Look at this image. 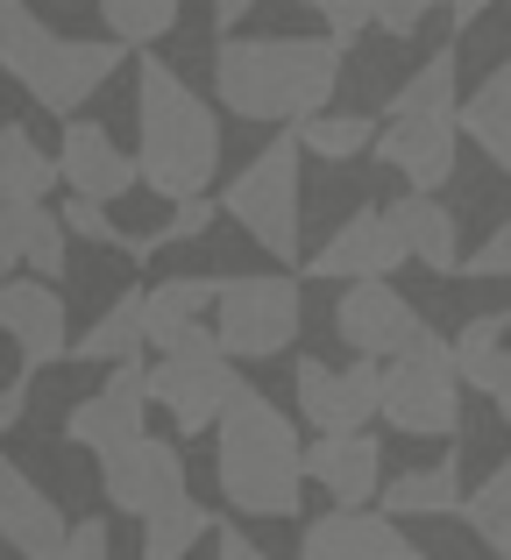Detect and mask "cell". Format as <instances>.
<instances>
[{
	"label": "cell",
	"instance_id": "obj_1",
	"mask_svg": "<svg viewBox=\"0 0 511 560\" xmlns=\"http://www.w3.org/2000/svg\"><path fill=\"white\" fill-rule=\"evenodd\" d=\"M341 36H228L213 50V100L242 121L291 128L341 93Z\"/></svg>",
	"mask_w": 511,
	"mask_h": 560
},
{
	"label": "cell",
	"instance_id": "obj_2",
	"mask_svg": "<svg viewBox=\"0 0 511 560\" xmlns=\"http://www.w3.org/2000/svg\"><path fill=\"white\" fill-rule=\"evenodd\" d=\"M136 171L156 199H193L221 171V114L150 50L136 65Z\"/></svg>",
	"mask_w": 511,
	"mask_h": 560
},
{
	"label": "cell",
	"instance_id": "obj_3",
	"mask_svg": "<svg viewBox=\"0 0 511 560\" xmlns=\"http://www.w3.org/2000/svg\"><path fill=\"white\" fill-rule=\"evenodd\" d=\"M213 476H221V497L242 518H299V497H305L299 425L256 383H242L228 397L221 425H213Z\"/></svg>",
	"mask_w": 511,
	"mask_h": 560
},
{
	"label": "cell",
	"instance_id": "obj_4",
	"mask_svg": "<svg viewBox=\"0 0 511 560\" xmlns=\"http://www.w3.org/2000/svg\"><path fill=\"white\" fill-rule=\"evenodd\" d=\"M121 57H128L121 36L71 43V36H57L28 0H0V71H8L43 114H57V121H71V114L121 71Z\"/></svg>",
	"mask_w": 511,
	"mask_h": 560
},
{
	"label": "cell",
	"instance_id": "obj_5",
	"mask_svg": "<svg viewBox=\"0 0 511 560\" xmlns=\"http://www.w3.org/2000/svg\"><path fill=\"white\" fill-rule=\"evenodd\" d=\"M376 419L405 440H448L462 433V370L455 341L419 327L398 355L384 362V390H376Z\"/></svg>",
	"mask_w": 511,
	"mask_h": 560
},
{
	"label": "cell",
	"instance_id": "obj_6",
	"mask_svg": "<svg viewBox=\"0 0 511 560\" xmlns=\"http://www.w3.org/2000/svg\"><path fill=\"white\" fill-rule=\"evenodd\" d=\"M299 136H277L270 150L256 156L249 171H242L235 185L221 191V213L235 220L242 234L263 248V256H277V262H299V234H305V206H299Z\"/></svg>",
	"mask_w": 511,
	"mask_h": 560
},
{
	"label": "cell",
	"instance_id": "obj_7",
	"mask_svg": "<svg viewBox=\"0 0 511 560\" xmlns=\"http://www.w3.org/2000/svg\"><path fill=\"white\" fill-rule=\"evenodd\" d=\"M305 305H299V277H221V299H213V348L235 362H270L299 341Z\"/></svg>",
	"mask_w": 511,
	"mask_h": 560
},
{
	"label": "cell",
	"instance_id": "obj_8",
	"mask_svg": "<svg viewBox=\"0 0 511 560\" xmlns=\"http://www.w3.org/2000/svg\"><path fill=\"white\" fill-rule=\"evenodd\" d=\"M235 390H242L235 355H221V348H193V355H164V362H150V405H164V411H171L178 440L213 433Z\"/></svg>",
	"mask_w": 511,
	"mask_h": 560
},
{
	"label": "cell",
	"instance_id": "obj_9",
	"mask_svg": "<svg viewBox=\"0 0 511 560\" xmlns=\"http://www.w3.org/2000/svg\"><path fill=\"white\" fill-rule=\"evenodd\" d=\"M100 497H107L121 518L142 525L150 511H164V504H178V497H185V454L142 425L136 440H121V447L100 454Z\"/></svg>",
	"mask_w": 511,
	"mask_h": 560
},
{
	"label": "cell",
	"instance_id": "obj_10",
	"mask_svg": "<svg viewBox=\"0 0 511 560\" xmlns=\"http://www.w3.org/2000/svg\"><path fill=\"white\" fill-rule=\"evenodd\" d=\"M0 334L22 355V376H43L71 355V313L50 277H0Z\"/></svg>",
	"mask_w": 511,
	"mask_h": 560
},
{
	"label": "cell",
	"instance_id": "obj_11",
	"mask_svg": "<svg viewBox=\"0 0 511 560\" xmlns=\"http://www.w3.org/2000/svg\"><path fill=\"white\" fill-rule=\"evenodd\" d=\"M291 390H299V411L313 433H348V425H370L376 419V390H384V362L376 355H356L348 370H334V362L305 355L299 376H291Z\"/></svg>",
	"mask_w": 511,
	"mask_h": 560
},
{
	"label": "cell",
	"instance_id": "obj_12",
	"mask_svg": "<svg viewBox=\"0 0 511 560\" xmlns=\"http://www.w3.org/2000/svg\"><path fill=\"white\" fill-rule=\"evenodd\" d=\"M419 327H427V319H419V305L405 299L391 277H348L341 305H334V334L348 341V355H376V362H391Z\"/></svg>",
	"mask_w": 511,
	"mask_h": 560
},
{
	"label": "cell",
	"instance_id": "obj_13",
	"mask_svg": "<svg viewBox=\"0 0 511 560\" xmlns=\"http://www.w3.org/2000/svg\"><path fill=\"white\" fill-rule=\"evenodd\" d=\"M299 560H433L398 533V518L376 504H334L299 533Z\"/></svg>",
	"mask_w": 511,
	"mask_h": 560
},
{
	"label": "cell",
	"instance_id": "obj_14",
	"mask_svg": "<svg viewBox=\"0 0 511 560\" xmlns=\"http://www.w3.org/2000/svg\"><path fill=\"white\" fill-rule=\"evenodd\" d=\"M413 262V248H405L398 220H391V206H362V213H348L341 228H334V242L313 248V262H305V277H327V284H348V277H391Z\"/></svg>",
	"mask_w": 511,
	"mask_h": 560
},
{
	"label": "cell",
	"instance_id": "obj_15",
	"mask_svg": "<svg viewBox=\"0 0 511 560\" xmlns=\"http://www.w3.org/2000/svg\"><path fill=\"white\" fill-rule=\"evenodd\" d=\"M142 411H150V370H142V355H121L114 362V376L100 383L93 397H79L65 419V440L85 454H107L121 447V440L142 433Z\"/></svg>",
	"mask_w": 511,
	"mask_h": 560
},
{
	"label": "cell",
	"instance_id": "obj_16",
	"mask_svg": "<svg viewBox=\"0 0 511 560\" xmlns=\"http://www.w3.org/2000/svg\"><path fill=\"white\" fill-rule=\"evenodd\" d=\"M213 299H221V277H164L142 291V334L156 355L213 348Z\"/></svg>",
	"mask_w": 511,
	"mask_h": 560
},
{
	"label": "cell",
	"instance_id": "obj_17",
	"mask_svg": "<svg viewBox=\"0 0 511 560\" xmlns=\"http://www.w3.org/2000/svg\"><path fill=\"white\" fill-rule=\"evenodd\" d=\"M455 114H391V128L370 142L376 164H391L413 191H441L448 178H455Z\"/></svg>",
	"mask_w": 511,
	"mask_h": 560
},
{
	"label": "cell",
	"instance_id": "obj_18",
	"mask_svg": "<svg viewBox=\"0 0 511 560\" xmlns=\"http://www.w3.org/2000/svg\"><path fill=\"white\" fill-rule=\"evenodd\" d=\"M57 178H65V191H85V199L114 206V199H128V191L142 185V171H136V156H128L100 121L71 114L65 136H57Z\"/></svg>",
	"mask_w": 511,
	"mask_h": 560
},
{
	"label": "cell",
	"instance_id": "obj_19",
	"mask_svg": "<svg viewBox=\"0 0 511 560\" xmlns=\"http://www.w3.org/2000/svg\"><path fill=\"white\" fill-rule=\"evenodd\" d=\"M305 476H313L334 504H376V490H384V440H370V425L320 433L313 454H305Z\"/></svg>",
	"mask_w": 511,
	"mask_h": 560
},
{
	"label": "cell",
	"instance_id": "obj_20",
	"mask_svg": "<svg viewBox=\"0 0 511 560\" xmlns=\"http://www.w3.org/2000/svg\"><path fill=\"white\" fill-rule=\"evenodd\" d=\"M65 533H71V518L57 511V497L43 482H28V468H22V482L0 497V539H8V553L14 560H57Z\"/></svg>",
	"mask_w": 511,
	"mask_h": 560
},
{
	"label": "cell",
	"instance_id": "obj_21",
	"mask_svg": "<svg viewBox=\"0 0 511 560\" xmlns=\"http://www.w3.org/2000/svg\"><path fill=\"white\" fill-rule=\"evenodd\" d=\"M462 454H448V462L433 468H405V476H391L384 490H376V511H391V518H462Z\"/></svg>",
	"mask_w": 511,
	"mask_h": 560
},
{
	"label": "cell",
	"instance_id": "obj_22",
	"mask_svg": "<svg viewBox=\"0 0 511 560\" xmlns=\"http://www.w3.org/2000/svg\"><path fill=\"white\" fill-rule=\"evenodd\" d=\"M391 220H398L405 248H413V262H427V270H462V228L455 213H448L433 191H405V199H391Z\"/></svg>",
	"mask_w": 511,
	"mask_h": 560
},
{
	"label": "cell",
	"instance_id": "obj_23",
	"mask_svg": "<svg viewBox=\"0 0 511 560\" xmlns=\"http://www.w3.org/2000/svg\"><path fill=\"white\" fill-rule=\"evenodd\" d=\"M57 185V150H43L22 121L0 128V199H50Z\"/></svg>",
	"mask_w": 511,
	"mask_h": 560
},
{
	"label": "cell",
	"instance_id": "obj_24",
	"mask_svg": "<svg viewBox=\"0 0 511 560\" xmlns=\"http://www.w3.org/2000/svg\"><path fill=\"white\" fill-rule=\"evenodd\" d=\"M455 128L504 171V178H511V85L484 79L469 100H455Z\"/></svg>",
	"mask_w": 511,
	"mask_h": 560
},
{
	"label": "cell",
	"instance_id": "obj_25",
	"mask_svg": "<svg viewBox=\"0 0 511 560\" xmlns=\"http://www.w3.org/2000/svg\"><path fill=\"white\" fill-rule=\"evenodd\" d=\"M142 341H150V334H142V284H136L71 341V355L79 362H121V355H142Z\"/></svg>",
	"mask_w": 511,
	"mask_h": 560
},
{
	"label": "cell",
	"instance_id": "obj_26",
	"mask_svg": "<svg viewBox=\"0 0 511 560\" xmlns=\"http://www.w3.org/2000/svg\"><path fill=\"white\" fill-rule=\"evenodd\" d=\"M213 511L207 504H193V497H178V504H164V511H150L142 518V560H185V553H199V539H213Z\"/></svg>",
	"mask_w": 511,
	"mask_h": 560
},
{
	"label": "cell",
	"instance_id": "obj_27",
	"mask_svg": "<svg viewBox=\"0 0 511 560\" xmlns=\"http://www.w3.org/2000/svg\"><path fill=\"white\" fill-rule=\"evenodd\" d=\"M291 136H299L305 156H320V164H348V156H362L376 142V121L370 114H305V121H291Z\"/></svg>",
	"mask_w": 511,
	"mask_h": 560
},
{
	"label": "cell",
	"instance_id": "obj_28",
	"mask_svg": "<svg viewBox=\"0 0 511 560\" xmlns=\"http://www.w3.org/2000/svg\"><path fill=\"white\" fill-rule=\"evenodd\" d=\"M213 213H221V206L207 199V191H193V199H171V213L156 220L150 234H128L121 242V256H136V262H150L156 248H171V242H199V234L213 228Z\"/></svg>",
	"mask_w": 511,
	"mask_h": 560
},
{
	"label": "cell",
	"instance_id": "obj_29",
	"mask_svg": "<svg viewBox=\"0 0 511 560\" xmlns=\"http://www.w3.org/2000/svg\"><path fill=\"white\" fill-rule=\"evenodd\" d=\"M455 50H433L413 79L398 85V100H384V114H455Z\"/></svg>",
	"mask_w": 511,
	"mask_h": 560
},
{
	"label": "cell",
	"instance_id": "obj_30",
	"mask_svg": "<svg viewBox=\"0 0 511 560\" xmlns=\"http://www.w3.org/2000/svg\"><path fill=\"white\" fill-rule=\"evenodd\" d=\"M65 248H71L65 213L43 206V199H28V213H22V270L28 277H65Z\"/></svg>",
	"mask_w": 511,
	"mask_h": 560
},
{
	"label": "cell",
	"instance_id": "obj_31",
	"mask_svg": "<svg viewBox=\"0 0 511 560\" xmlns=\"http://www.w3.org/2000/svg\"><path fill=\"white\" fill-rule=\"evenodd\" d=\"M504 334H511V305H504V313H476L469 327H462V341H455V370H462V383L484 376V362L504 348Z\"/></svg>",
	"mask_w": 511,
	"mask_h": 560
},
{
	"label": "cell",
	"instance_id": "obj_32",
	"mask_svg": "<svg viewBox=\"0 0 511 560\" xmlns=\"http://www.w3.org/2000/svg\"><path fill=\"white\" fill-rule=\"evenodd\" d=\"M57 213H65L71 242H93V248H121V242H128V234H121V220L107 213V199H85V191H71V199L57 206Z\"/></svg>",
	"mask_w": 511,
	"mask_h": 560
},
{
	"label": "cell",
	"instance_id": "obj_33",
	"mask_svg": "<svg viewBox=\"0 0 511 560\" xmlns=\"http://www.w3.org/2000/svg\"><path fill=\"white\" fill-rule=\"evenodd\" d=\"M469 277H498V284H511V213L498 220V228L476 242V256H469Z\"/></svg>",
	"mask_w": 511,
	"mask_h": 560
},
{
	"label": "cell",
	"instance_id": "obj_34",
	"mask_svg": "<svg viewBox=\"0 0 511 560\" xmlns=\"http://www.w3.org/2000/svg\"><path fill=\"white\" fill-rule=\"evenodd\" d=\"M100 22H107V36H121L128 50H142L150 43V14H142V0H93Z\"/></svg>",
	"mask_w": 511,
	"mask_h": 560
},
{
	"label": "cell",
	"instance_id": "obj_35",
	"mask_svg": "<svg viewBox=\"0 0 511 560\" xmlns=\"http://www.w3.org/2000/svg\"><path fill=\"white\" fill-rule=\"evenodd\" d=\"M433 8H448V0H376V22L370 28H384V36H419V22H427Z\"/></svg>",
	"mask_w": 511,
	"mask_h": 560
},
{
	"label": "cell",
	"instance_id": "obj_36",
	"mask_svg": "<svg viewBox=\"0 0 511 560\" xmlns=\"http://www.w3.org/2000/svg\"><path fill=\"white\" fill-rule=\"evenodd\" d=\"M305 8H313L320 22H327V36H341V43L376 22V0H305Z\"/></svg>",
	"mask_w": 511,
	"mask_h": 560
},
{
	"label": "cell",
	"instance_id": "obj_37",
	"mask_svg": "<svg viewBox=\"0 0 511 560\" xmlns=\"http://www.w3.org/2000/svg\"><path fill=\"white\" fill-rule=\"evenodd\" d=\"M22 213L28 199H0V277L22 270Z\"/></svg>",
	"mask_w": 511,
	"mask_h": 560
},
{
	"label": "cell",
	"instance_id": "obj_38",
	"mask_svg": "<svg viewBox=\"0 0 511 560\" xmlns=\"http://www.w3.org/2000/svg\"><path fill=\"white\" fill-rule=\"evenodd\" d=\"M107 553H114L107 547V518H79L65 533V553H57V560H107Z\"/></svg>",
	"mask_w": 511,
	"mask_h": 560
},
{
	"label": "cell",
	"instance_id": "obj_39",
	"mask_svg": "<svg viewBox=\"0 0 511 560\" xmlns=\"http://www.w3.org/2000/svg\"><path fill=\"white\" fill-rule=\"evenodd\" d=\"M476 390H484L490 405L504 411V425H511V348H498V355L484 362V376H476Z\"/></svg>",
	"mask_w": 511,
	"mask_h": 560
},
{
	"label": "cell",
	"instance_id": "obj_40",
	"mask_svg": "<svg viewBox=\"0 0 511 560\" xmlns=\"http://www.w3.org/2000/svg\"><path fill=\"white\" fill-rule=\"evenodd\" d=\"M462 525H469V533L484 539V547L498 553V560H511V511H469Z\"/></svg>",
	"mask_w": 511,
	"mask_h": 560
},
{
	"label": "cell",
	"instance_id": "obj_41",
	"mask_svg": "<svg viewBox=\"0 0 511 560\" xmlns=\"http://www.w3.org/2000/svg\"><path fill=\"white\" fill-rule=\"evenodd\" d=\"M213 560H270L242 525H213Z\"/></svg>",
	"mask_w": 511,
	"mask_h": 560
},
{
	"label": "cell",
	"instance_id": "obj_42",
	"mask_svg": "<svg viewBox=\"0 0 511 560\" xmlns=\"http://www.w3.org/2000/svg\"><path fill=\"white\" fill-rule=\"evenodd\" d=\"M142 14H150V43H164L171 28H178V14H185V0H142Z\"/></svg>",
	"mask_w": 511,
	"mask_h": 560
},
{
	"label": "cell",
	"instance_id": "obj_43",
	"mask_svg": "<svg viewBox=\"0 0 511 560\" xmlns=\"http://www.w3.org/2000/svg\"><path fill=\"white\" fill-rule=\"evenodd\" d=\"M498 8V0H448V14H455V28H469V22H484V14Z\"/></svg>",
	"mask_w": 511,
	"mask_h": 560
},
{
	"label": "cell",
	"instance_id": "obj_44",
	"mask_svg": "<svg viewBox=\"0 0 511 560\" xmlns=\"http://www.w3.org/2000/svg\"><path fill=\"white\" fill-rule=\"evenodd\" d=\"M249 8H256V0H213V14H221V28H235V22H242Z\"/></svg>",
	"mask_w": 511,
	"mask_h": 560
},
{
	"label": "cell",
	"instance_id": "obj_45",
	"mask_svg": "<svg viewBox=\"0 0 511 560\" xmlns=\"http://www.w3.org/2000/svg\"><path fill=\"white\" fill-rule=\"evenodd\" d=\"M490 79H498V85H511V57H504V65H498V71H490Z\"/></svg>",
	"mask_w": 511,
	"mask_h": 560
}]
</instances>
